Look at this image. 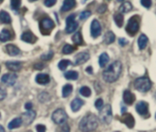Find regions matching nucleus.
I'll return each mask as SVG.
<instances>
[{"instance_id":"c756f323","label":"nucleus","mask_w":156,"mask_h":132,"mask_svg":"<svg viewBox=\"0 0 156 132\" xmlns=\"http://www.w3.org/2000/svg\"><path fill=\"white\" fill-rule=\"evenodd\" d=\"M72 90H73L72 85H70V84L65 85L63 87V89H62V97L63 98H68L72 93Z\"/></svg>"},{"instance_id":"4d7b16f0","label":"nucleus","mask_w":156,"mask_h":132,"mask_svg":"<svg viewBox=\"0 0 156 132\" xmlns=\"http://www.w3.org/2000/svg\"><path fill=\"white\" fill-rule=\"evenodd\" d=\"M3 1H4V0H0V4H1V3H2Z\"/></svg>"},{"instance_id":"4468645a","label":"nucleus","mask_w":156,"mask_h":132,"mask_svg":"<svg viewBox=\"0 0 156 132\" xmlns=\"http://www.w3.org/2000/svg\"><path fill=\"white\" fill-rule=\"evenodd\" d=\"M90 59V54L88 52H80L75 57V65H82Z\"/></svg>"},{"instance_id":"39448f33","label":"nucleus","mask_w":156,"mask_h":132,"mask_svg":"<svg viewBox=\"0 0 156 132\" xmlns=\"http://www.w3.org/2000/svg\"><path fill=\"white\" fill-rule=\"evenodd\" d=\"M140 28V19L138 16H132L127 24L126 26V32L130 36H134Z\"/></svg>"},{"instance_id":"bb28decb","label":"nucleus","mask_w":156,"mask_h":132,"mask_svg":"<svg viewBox=\"0 0 156 132\" xmlns=\"http://www.w3.org/2000/svg\"><path fill=\"white\" fill-rule=\"evenodd\" d=\"M109 60H110L109 55L107 53H102L99 57V64H100L101 68H104L108 64Z\"/></svg>"},{"instance_id":"a211bd4d","label":"nucleus","mask_w":156,"mask_h":132,"mask_svg":"<svg viewBox=\"0 0 156 132\" xmlns=\"http://www.w3.org/2000/svg\"><path fill=\"white\" fill-rule=\"evenodd\" d=\"M5 51H6V53L9 56H12V57L17 56L20 53V49L16 46L12 45V44H9V45H6L5 46Z\"/></svg>"},{"instance_id":"ddd939ff","label":"nucleus","mask_w":156,"mask_h":132,"mask_svg":"<svg viewBox=\"0 0 156 132\" xmlns=\"http://www.w3.org/2000/svg\"><path fill=\"white\" fill-rule=\"evenodd\" d=\"M136 111L142 115V116H146L149 114V105L145 101H140L136 105Z\"/></svg>"},{"instance_id":"412c9836","label":"nucleus","mask_w":156,"mask_h":132,"mask_svg":"<svg viewBox=\"0 0 156 132\" xmlns=\"http://www.w3.org/2000/svg\"><path fill=\"white\" fill-rule=\"evenodd\" d=\"M76 5V0H64L61 6V12H67Z\"/></svg>"},{"instance_id":"cd10ccee","label":"nucleus","mask_w":156,"mask_h":132,"mask_svg":"<svg viewBox=\"0 0 156 132\" xmlns=\"http://www.w3.org/2000/svg\"><path fill=\"white\" fill-rule=\"evenodd\" d=\"M132 9H133V5H132V4L129 1L122 3L121 5V6H120V11H121V13H123V14L130 12Z\"/></svg>"},{"instance_id":"1a4fd4ad","label":"nucleus","mask_w":156,"mask_h":132,"mask_svg":"<svg viewBox=\"0 0 156 132\" xmlns=\"http://www.w3.org/2000/svg\"><path fill=\"white\" fill-rule=\"evenodd\" d=\"M35 118H36V112L33 110H27V112H25L21 115L22 122L26 126L31 124L33 122V120H35Z\"/></svg>"},{"instance_id":"4be33fe9","label":"nucleus","mask_w":156,"mask_h":132,"mask_svg":"<svg viewBox=\"0 0 156 132\" xmlns=\"http://www.w3.org/2000/svg\"><path fill=\"white\" fill-rule=\"evenodd\" d=\"M11 21H12L11 16L7 12H5L4 10L0 11V23H2V24H10Z\"/></svg>"},{"instance_id":"58836bf2","label":"nucleus","mask_w":156,"mask_h":132,"mask_svg":"<svg viewBox=\"0 0 156 132\" xmlns=\"http://www.w3.org/2000/svg\"><path fill=\"white\" fill-rule=\"evenodd\" d=\"M90 15H91V12H90V11H89V10L83 11V12H81L80 15V20H85V19L89 18V17L90 16Z\"/></svg>"},{"instance_id":"20e7f679","label":"nucleus","mask_w":156,"mask_h":132,"mask_svg":"<svg viewBox=\"0 0 156 132\" xmlns=\"http://www.w3.org/2000/svg\"><path fill=\"white\" fill-rule=\"evenodd\" d=\"M100 120L104 124H110L112 120V106L110 104H107L100 109Z\"/></svg>"},{"instance_id":"f8f14e48","label":"nucleus","mask_w":156,"mask_h":132,"mask_svg":"<svg viewBox=\"0 0 156 132\" xmlns=\"http://www.w3.org/2000/svg\"><path fill=\"white\" fill-rule=\"evenodd\" d=\"M120 120L124 123L128 128L130 129H133L135 125V120H134V118L133 117L132 114L130 113H126V114H123L122 117L120 119Z\"/></svg>"},{"instance_id":"b1692460","label":"nucleus","mask_w":156,"mask_h":132,"mask_svg":"<svg viewBox=\"0 0 156 132\" xmlns=\"http://www.w3.org/2000/svg\"><path fill=\"white\" fill-rule=\"evenodd\" d=\"M147 44H148V37L144 35V34H142L138 39V46H139V48L141 50L144 49L146 47H147Z\"/></svg>"},{"instance_id":"2eb2a0df","label":"nucleus","mask_w":156,"mask_h":132,"mask_svg":"<svg viewBox=\"0 0 156 132\" xmlns=\"http://www.w3.org/2000/svg\"><path fill=\"white\" fill-rule=\"evenodd\" d=\"M37 36L31 32V31H26L21 35V40L27 42V43H30V44H34L37 41Z\"/></svg>"},{"instance_id":"e433bc0d","label":"nucleus","mask_w":156,"mask_h":132,"mask_svg":"<svg viewBox=\"0 0 156 132\" xmlns=\"http://www.w3.org/2000/svg\"><path fill=\"white\" fill-rule=\"evenodd\" d=\"M55 132H70V128H69V126L68 124L63 123V124H61L60 127H58L56 130Z\"/></svg>"},{"instance_id":"a18cd8bd","label":"nucleus","mask_w":156,"mask_h":132,"mask_svg":"<svg viewBox=\"0 0 156 132\" xmlns=\"http://www.w3.org/2000/svg\"><path fill=\"white\" fill-rule=\"evenodd\" d=\"M36 130H37V132H46V126L42 125V124H38L36 126Z\"/></svg>"},{"instance_id":"2f4dec72","label":"nucleus","mask_w":156,"mask_h":132,"mask_svg":"<svg viewBox=\"0 0 156 132\" xmlns=\"http://www.w3.org/2000/svg\"><path fill=\"white\" fill-rule=\"evenodd\" d=\"M72 41L74 44L80 46V45H82L83 44V39H82V36L80 34V32H76L73 36H72Z\"/></svg>"},{"instance_id":"dca6fc26","label":"nucleus","mask_w":156,"mask_h":132,"mask_svg":"<svg viewBox=\"0 0 156 132\" xmlns=\"http://www.w3.org/2000/svg\"><path fill=\"white\" fill-rule=\"evenodd\" d=\"M5 67L10 71L16 72V71H19L22 68V63L19 62V61H7L5 63Z\"/></svg>"},{"instance_id":"8fccbe9b","label":"nucleus","mask_w":156,"mask_h":132,"mask_svg":"<svg viewBox=\"0 0 156 132\" xmlns=\"http://www.w3.org/2000/svg\"><path fill=\"white\" fill-rule=\"evenodd\" d=\"M32 107H33V105H32L31 102H27V103H26V105H25V109H26L27 110H32Z\"/></svg>"},{"instance_id":"ea45409f","label":"nucleus","mask_w":156,"mask_h":132,"mask_svg":"<svg viewBox=\"0 0 156 132\" xmlns=\"http://www.w3.org/2000/svg\"><path fill=\"white\" fill-rule=\"evenodd\" d=\"M39 97H43V99H39L40 102H46V101H48V100L50 99V96H49L48 93H47V92L41 93V94L39 95Z\"/></svg>"},{"instance_id":"37998d69","label":"nucleus","mask_w":156,"mask_h":132,"mask_svg":"<svg viewBox=\"0 0 156 132\" xmlns=\"http://www.w3.org/2000/svg\"><path fill=\"white\" fill-rule=\"evenodd\" d=\"M106 10H107V5H104V4H102V5H101L98 7L97 12H98V13H100V14H103Z\"/></svg>"},{"instance_id":"6ab92c4d","label":"nucleus","mask_w":156,"mask_h":132,"mask_svg":"<svg viewBox=\"0 0 156 132\" xmlns=\"http://www.w3.org/2000/svg\"><path fill=\"white\" fill-rule=\"evenodd\" d=\"M84 105V101L79 98H76L75 99L72 100L71 104H70V107H71V109L73 112H77L80 109V108Z\"/></svg>"},{"instance_id":"49530a36","label":"nucleus","mask_w":156,"mask_h":132,"mask_svg":"<svg viewBox=\"0 0 156 132\" xmlns=\"http://www.w3.org/2000/svg\"><path fill=\"white\" fill-rule=\"evenodd\" d=\"M6 97V91L5 89L0 87V100H3Z\"/></svg>"},{"instance_id":"bf43d9fd","label":"nucleus","mask_w":156,"mask_h":132,"mask_svg":"<svg viewBox=\"0 0 156 132\" xmlns=\"http://www.w3.org/2000/svg\"><path fill=\"white\" fill-rule=\"evenodd\" d=\"M155 119H156V115H155Z\"/></svg>"},{"instance_id":"6e6552de","label":"nucleus","mask_w":156,"mask_h":132,"mask_svg":"<svg viewBox=\"0 0 156 132\" xmlns=\"http://www.w3.org/2000/svg\"><path fill=\"white\" fill-rule=\"evenodd\" d=\"M55 24L53 22L52 19H50L49 17H44L41 21H40V28H41V32L43 33L44 30L45 31H50L54 28Z\"/></svg>"},{"instance_id":"13d9d810","label":"nucleus","mask_w":156,"mask_h":132,"mask_svg":"<svg viewBox=\"0 0 156 132\" xmlns=\"http://www.w3.org/2000/svg\"><path fill=\"white\" fill-rule=\"evenodd\" d=\"M0 70H1V68H0Z\"/></svg>"},{"instance_id":"7ed1b4c3","label":"nucleus","mask_w":156,"mask_h":132,"mask_svg":"<svg viewBox=\"0 0 156 132\" xmlns=\"http://www.w3.org/2000/svg\"><path fill=\"white\" fill-rule=\"evenodd\" d=\"M134 87L141 92H147L152 89V82L147 77H141L135 79Z\"/></svg>"},{"instance_id":"09e8293b","label":"nucleus","mask_w":156,"mask_h":132,"mask_svg":"<svg viewBox=\"0 0 156 132\" xmlns=\"http://www.w3.org/2000/svg\"><path fill=\"white\" fill-rule=\"evenodd\" d=\"M44 65L42 64V63H37V64H35V66H34V68H35V69H37V70H41V69H43L44 68Z\"/></svg>"},{"instance_id":"f257e3e1","label":"nucleus","mask_w":156,"mask_h":132,"mask_svg":"<svg viewBox=\"0 0 156 132\" xmlns=\"http://www.w3.org/2000/svg\"><path fill=\"white\" fill-rule=\"evenodd\" d=\"M122 70V65L121 61H114L102 73V78L104 81L108 83H113L119 79Z\"/></svg>"},{"instance_id":"aec40b11","label":"nucleus","mask_w":156,"mask_h":132,"mask_svg":"<svg viewBox=\"0 0 156 132\" xmlns=\"http://www.w3.org/2000/svg\"><path fill=\"white\" fill-rule=\"evenodd\" d=\"M49 81H50V78L47 74H38L36 77V82L39 85H46L49 83Z\"/></svg>"},{"instance_id":"c85d7f7f","label":"nucleus","mask_w":156,"mask_h":132,"mask_svg":"<svg viewBox=\"0 0 156 132\" xmlns=\"http://www.w3.org/2000/svg\"><path fill=\"white\" fill-rule=\"evenodd\" d=\"M64 77L69 79V80H76L78 79L79 78V74L77 71H74V70H69V71H67L65 74H64Z\"/></svg>"},{"instance_id":"393cba45","label":"nucleus","mask_w":156,"mask_h":132,"mask_svg":"<svg viewBox=\"0 0 156 132\" xmlns=\"http://www.w3.org/2000/svg\"><path fill=\"white\" fill-rule=\"evenodd\" d=\"M23 124L21 118H16L15 120H13L12 121H10V123L8 124V129L9 130H13V129H16L21 127Z\"/></svg>"},{"instance_id":"72a5a7b5","label":"nucleus","mask_w":156,"mask_h":132,"mask_svg":"<svg viewBox=\"0 0 156 132\" xmlns=\"http://www.w3.org/2000/svg\"><path fill=\"white\" fill-rule=\"evenodd\" d=\"M80 93L83 96V97H90V94H91V90L89 87H86V86H83L80 89Z\"/></svg>"},{"instance_id":"680f3d73","label":"nucleus","mask_w":156,"mask_h":132,"mask_svg":"<svg viewBox=\"0 0 156 132\" xmlns=\"http://www.w3.org/2000/svg\"><path fill=\"white\" fill-rule=\"evenodd\" d=\"M27 132H31V131H27Z\"/></svg>"},{"instance_id":"603ef678","label":"nucleus","mask_w":156,"mask_h":132,"mask_svg":"<svg viewBox=\"0 0 156 132\" xmlns=\"http://www.w3.org/2000/svg\"><path fill=\"white\" fill-rule=\"evenodd\" d=\"M0 132H5V129H4L1 125H0Z\"/></svg>"},{"instance_id":"a19ab883","label":"nucleus","mask_w":156,"mask_h":132,"mask_svg":"<svg viewBox=\"0 0 156 132\" xmlns=\"http://www.w3.org/2000/svg\"><path fill=\"white\" fill-rule=\"evenodd\" d=\"M141 4L145 8H150L152 6V0H141Z\"/></svg>"},{"instance_id":"5701e85b","label":"nucleus","mask_w":156,"mask_h":132,"mask_svg":"<svg viewBox=\"0 0 156 132\" xmlns=\"http://www.w3.org/2000/svg\"><path fill=\"white\" fill-rule=\"evenodd\" d=\"M12 38V34L8 29H3L0 33V41L6 42Z\"/></svg>"},{"instance_id":"f03ea898","label":"nucleus","mask_w":156,"mask_h":132,"mask_svg":"<svg viewBox=\"0 0 156 132\" xmlns=\"http://www.w3.org/2000/svg\"><path fill=\"white\" fill-rule=\"evenodd\" d=\"M99 126V120L94 114L86 115L80 122V130L82 132L94 131Z\"/></svg>"},{"instance_id":"9b49d317","label":"nucleus","mask_w":156,"mask_h":132,"mask_svg":"<svg viewBox=\"0 0 156 132\" xmlns=\"http://www.w3.org/2000/svg\"><path fill=\"white\" fill-rule=\"evenodd\" d=\"M16 78H17V76L15 73H7V74H5V75L2 76L1 81L5 85L13 86L16 83Z\"/></svg>"},{"instance_id":"4c0bfd02","label":"nucleus","mask_w":156,"mask_h":132,"mask_svg":"<svg viewBox=\"0 0 156 132\" xmlns=\"http://www.w3.org/2000/svg\"><path fill=\"white\" fill-rule=\"evenodd\" d=\"M21 1L22 0H10L11 7L14 10H18L20 5H21Z\"/></svg>"},{"instance_id":"423d86ee","label":"nucleus","mask_w":156,"mask_h":132,"mask_svg":"<svg viewBox=\"0 0 156 132\" xmlns=\"http://www.w3.org/2000/svg\"><path fill=\"white\" fill-rule=\"evenodd\" d=\"M51 118H52V120H53L54 123H56L58 125H61V124L66 122V120L68 119V115H67V113H66V111L64 109H58L53 112Z\"/></svg>"},{"instance_id":"f704fd0d","label":"nucleus","mask_w":156,"mask_h":132,"mask_svg":"<svg viewBox=\"0 0 156 132\" xmlns=\"http://www.w3.org/2000/svg\"><path fill=\"white\" fill-rule=\"evenodd\" d=\"M69 65H70V61L69 60H68V59H62L61 61H59L58 67V68L60 70H65L69 67Z\"/></svg>"},{"instance_id":"c9c22d12","label":"nucleus","mask_w":156,"mask_h":132,"mask_svg":"<svg viewBox=\"0 0 156 132\" xmlns=\"http://www.w3.org/2000/svg\"><path fill=\"white\" fill-rule=\"evenodd\" d=\"M53 56H54V52L52 51V50H49L48 52H47V53H44L43 55H41V59L42 60H46V61H48V60H50L52 57H53Z\"/></svg>"},{"instance_id":"7c9ffc66","label":"nucleus","mask_w":156,"mask_h":132,"mask_svg":"<svg viewBox=\"0 0 156 132\" xmlns=\"http://www.w3.org/2000/svg\"><path fill=\"white\" fill-rule=\"evenodd\" d=\"M113 18H114V22L117 25V26L122 27V25H123V21H124V17H123L122 14L117 13V14H115V16H114Z\"/></svg>"},{"instance_id":"0eeeda50","label":"nucleus","mask_w":156,"mask_h":132,"mask_svg":"<svg viewBox=\"0 0 156 132\" xmlns=\"http://www.w3.org/2000/svg\"><path fill=\"white\" fill-rule=\"evenodd\" d=\"M78 26H79V24L75 20V15L69 16L66 19V29H65L66 32L68 34L73 33L74 31H76Z\"/></svg>"},{"instance_id":"473e14b6","label":"nucleus","mask_w":156,"mask_h":132,"mask_svg":"<svg viewBox=\"0 0 156 132\" xmlns=\"http://www.w3.org/2000/svg\"><path fill=\"white\" fill-rule=\"evenodd\" d=\"M74 50H75V47H72V46L69 45V44H66V45L63 47V48H62V53H63L64 55H69V54H71Z\"/></svg>"},{"instance_id":"a878e982","label":"nucleus","mask_w":156,"mask_h":132,"mask_svg":"<svg viewBox=\"0 0 156 132\" xmlns=\"http://www.w3.org/2000/svg\"><path fill=\"white\" fill-rule=\"evenodd\" d=\"M115 40V35L113 32L112 31H108L105 36H104V43L107 44V45H110L112 43H113Z\"/></svg>"},{"instance_id":"f3484780","label":"nucleus","mask_w":156,"mask_h":132,"mask_svg":"<svg viewBox=\"0 0 156 132\" xmlns=\"http://www.w3.org/2000/svg\"><path fill=\"white\" fill-rule=\"evenodd\" d=\"M135 95L130 91V90H125L123 93V101L127 105H133V102L135 101Z\"/></svg>"},{"instance_id":"5fc2aeb1","label":"nucleus","mask_w":156,"mask_h":132,"mask_svg":"<svg viewBox=\"0 0 156 132\" xmlns=\"http://www.w3.org/2000/svg\"><path fill=\"white\" fill-rule=\"evenodd\" d=\"M86 1H87V0H82V3H83V4H84V3H85V2H86Z\"/></svg>"},{"instance_id":"9d476101","label":"nucleus","mask_w":156,"mask_h":132,"mask_svg":"<svg viewBox=\"0 0 156 132\" xmlns=\"http://www.w3.org/2000/svg\"><path fill=\"white\" fill-rule=\"evenodd\" d=\"M90 34H91V36L94 37V38L98 37L101 34V26L100 22L97 19H94L91 22V25H90Z\"/></svg>"},{"instance_id":"79ce46f5","label":"nucleus","mask_w":156,"mask_h":132,"mask_svg":"<svg viewBox=\"0 0 156 132\" xmlns=\"http://www.w3.org/2000/svg\"><path fill=\"white\" fill-rule=\"evenodd\" d=\"M95 107H96L99 110L101 109V108L103 107V100H102L101 99H97V100L95 101Z\"/></svg>"},{"instance_id":"6e6d98bb","label":"nucleus","mask_w":156,"mask_h":132,"mask_svg":"<svg viewBox=\"0 0 156 132\" xmlns=\"http://www.w3.org/2000/svg\"><path fill=\"white\" fill-rule=\"evenodd\" d=\"M30 2H34V1H36V0H29Z\"/></svg>"},{"instance_id":"864d4df0","label":"nucleus","mask_w":156,"mask_h":132,"mask_svg":"<svg viewBox=\"0 0 156 132\" xmlns=\"http://www.w3.org/2000/svg\"><path fill=\"white\" fill-rule=\"evenodd\" d=\"M117 1H118V2H123L124 0H117Z\"/></svg>"},{"instance_id":"052dcab7","label":"nucleus","mask_w":156,"mask_h":132,"mask_svg":"<svg viewBox=\"0 0 156 132\" xmlns=\"http://www.w3.org/2000/svg\"><path fill=\"white\" fill-rule=\"evenodd\" d=\"M155 97H156V93H155Z\"/></svg>"},{"instance_id":"de8ad7c7","label":"nucleus","mask_w":156,"mask_h":132,"mask_svg":"<svg viewBox=\"0 0 156 132\" xmlns=\"http://www.w3.org/2000/svg\"><path fill=\"white\" fill-rule=\"evenodd\" d=\"M119 44H120L122 47H124V46H126V45L128 44V41H127L124 37H122V38L119 39Z\"/></svg>"},{"instance_id":"3c124183","label":"nucleus","mask_w":156,"mask_h":132,"mask_svg":"<svg viewBox=\"0 0 156 132\" xmlns=\"http://www.w3.org/2000/svg\"><path fill=\"white\" fill-rule=\"evenodd\" d=\"M86 71H87V73H89V74H92V72H93L91 67H88V68H86Z\"/></svg>"},{"instance_id":"c03bdc74","label":"nucleus","mask_w":156,"mask_h":132,"mask_svg":"<svg viewBox=\"0 0 156 132\" xmlns=\"http://www.w3.org/2000/svg\"><path fill=\"white\" fill-rule=\"evenodd\" d=\"M56 2H57V0H45L44 4H45L46 6L51 7V6H53L56 4Z\"/></svg>"},{"instance_id":"e2e57ef3","label":"nucleus","mask_w":156,"mask_h":132,"mask_svg":"<svg viewBox=\"0 0 156 132\" xmlns=\"http://www.w3.org/2000/svg\"><path fill=\"white\" fill-rule=\"evenodd\" d=\"M0 118H1V116H0Z\"/></svg>"}]
</instances>
